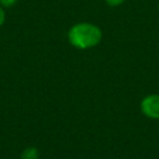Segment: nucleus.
I'll list each match as a JSON object with an SVG mask.
<instances>
[{"mask_svg":"<svg viewBox=\"0 0 159 159\" xmlns=\"http://www.w3.org/2000/svg\"><path fill=\"white\" fill-rule=\"evenodd\" d=\"M103 34L98 25L81 21L72 25L67 31L68 43L77 50H89L98 46L102 41Z\"/></svg>","mask_w":159,"mask_h":159,"instance_id":"nucleus-1","label":"nucleus"},{"mask_svg":"<svg viewBox=\"0 0 159 159\" xmlns=\"http://www.w3.org/2000/svg\"><path fill=\"white\" fill-rule=\"evenodd\" d=\"M140 112L149 119H159V93H150L142 98L139 104Z\"/></svg>","mask_w":159,"mask_h":159,"instance_id":"nucleus-2","label":"nucleus"},{"mask_svg":"<svg viewBox=\"0 0 159 159\" xmlns=\"http://www.w3.org/2000/svg\"><path fill=\"white\" fill-rule=\"evenodd\" d=\"M20 159H40V150L36 147H27L21 152Z\"/></svg>","mask_w":159,"mask_h":159,"instance_id":"nucleus-3","label":"nucleus"},{"mask_svg":"<svg viewBox=\"0 0 159 159\" xmlns=\"http://www.w3.org/2000/svg\"><path fill=\"white\" fill-rule=\"evenodd\" d=\"M107 5H109V6H119V5H122L125 0H103Z\"/></svg>","mask_w":159,"mask_h":159,"instance_id":"nucleus-4","label":"nucleus"},{"mask_svg":"<svg viewBox=\"0 0 159 159\" xmlns=\"http://www.w3.org/2000/svg\"><path fill=\"white\" fill-rule=\"evenodd\" d=\"M16 2V0H0V5L2 7H10Z\"/></svg>","mask_w":159,"mask_h":159,"instance_id":"nucleus-5","label":"nucleus"},{"mask_svg":"<svg viewBox=\"0 0 159 159\" xmlns=\"http://www.w3.org/2000/svg\"><path fill=\"white\" fill-rule=\"evenodd\" d=\"M5 19H6V14H5V10L4 7L0 5V27L5 24Z\"/></svg>","mask_w":159,"mask_h":159,"instance_id":"nucleus-6","label":"nucleus"},{"mask_svg":"<svg viewBox=\"0 0 159 159\" xmlns=\"http://www.w3.org/2000/svg\"><path fill=\"white\" fill-rule=\"evenodd\" d=\"M158 10H159V2H158Z\"/></svg>","mask_w":159,"mask_h":159,"instance_id":"nucleus-7","label":"nucleus"}]
</instances>
